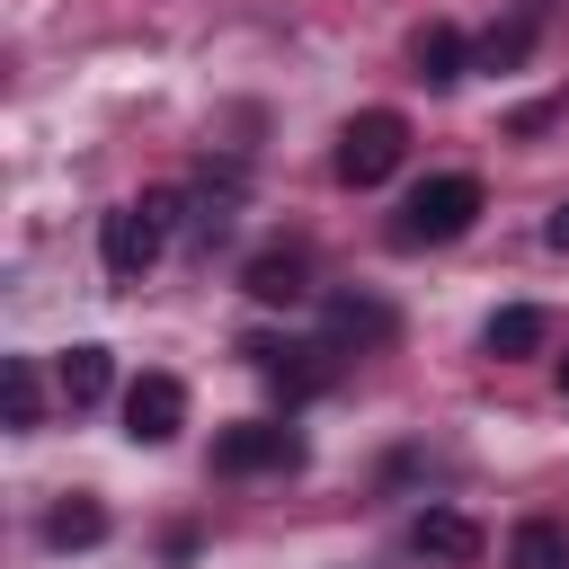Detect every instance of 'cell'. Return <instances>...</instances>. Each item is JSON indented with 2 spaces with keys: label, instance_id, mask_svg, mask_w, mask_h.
Masks as SVG:
<instances>
[{
  "label": "cell",
  "instance_id": "18",
  "mask_svg": "<svg viewBox=\"0 0 569 569\" xmlns=\"http://www.w3.org/2000/svg\"><path fill=\"white\" fill-rule=\"evenodd\" d=\"M560 400H569V365H560Z\"/></svg>",
  "mask_w": 569,
  "mask_h": 569
},
{
  "label": "cell",
  "instance_id": "3",
  "mask_svg": "<svg viewBox=\"0 0 569 569\" xmlns=\"http://www.w3.org/2000/svg\"><path fill=\"white\" fill-rule=\"evenodd\" d=\"M293 462H302V436H293V427H276V418H240V427H222V436H213V471H222V480L293 471Z\"/></svg>",
  "mask_w": 569,
  "mask_h": 569
},
{
  "label": "cell",
  "instance_id": "4",
  "mask_svg": "<svg viewBox=\"0 0 569 569\" xmlns=\"http://www.w3.org/2000/svg\"><path fill=\"white\" fill-rule=\"evenodd\" d=\"M160 240H169V231H160V213H151V204H116V213L98 222V258H107V276H116V284H142V276H151V258H160Z\"/></svg>",
  "mask_w": 569,
  "mask_h": 569
},
{
  "label": "cell",
  "instance_id": "10",
  "mask_svg": "<svg viewBox=\"0 0 569 569\" xmlns=\"http://www.w3.org/2000/svg\"><path fill=\"white\" fill-rule=\"evenodd\" d=\"M409 62H418V80H427V89H453V80H462V62H471V53H462V36H453V27H445V18H427V27H418V36H409Z\"/></svg>",
  "mask_w": 569,
  "mask_h": 569
},
{
  "label": "cell",
  "instance_id": "7",
  "mask_svg": "<svg viewBox=\"0 0 569 569\" xmlns=\"http://www.w3.org/2000/svg\"><path fill=\"white\" fill-rule=\"evenodd\" d=\"M240 293H249V302H284V311H293V302L311 293V249H293V240H284V249H258V258L240 267Z\"/></svg>",
  "mask_w": 569,
  "mask_h": 569
},
{
  "label": "cell",
  "instance_id": "11",
  "mask_svg": "<svg viewBox=\"0 0 569 569\" xmlns=\"http://www.w3.org/2000/svg\"><path fill=\"white\" fill-rule=\"evenodd\" d=\"M551 338V320L533 311V302H507V311H489V329H480V347L498 356V365H516V356H533Z\"/></svg>",
  "mask_w": 569,
  "mask_h": 569
},
{
  "label": "cell",
  "instance_id": "14",
  "mask_svg": "<svg viewBox=\"0 0 569 569\" xmlns=\"http://www.w3.org/2000/svg\"><path fill=\"white\" fill-rule=\"evenodd\" d=\"M507 569H569V533H560L551 516H525V525L507 533Z\"/></svg>",
  "mask_w": 569,
  "mask_h": 569
},
{
  "label": "cell",
  "instance_id": "17",
  "mask_svg": "<svg viewBox=\"0 0 569 569\" xmlns=\"http://www.w3.org/2000/svg\"><path fill=\"white\" fill-rule=\"evenodd\" d=\"M542 240H551V249L569 258V204H551V222H542Z\"/></svg>",
  "mask_w": 569,
  "mask_h": 569
},
{
  "label": "cell",
  "instance_id": "13",
  "mask_svg": "<svg viewBox=\"0 0 569 569\" xmlns=\"http://www.w3.org/2000/svg\"><path fill=\"white\" fill-rule=\"evenodd\" d=\"M53 382H62V400H71V409H98V400H107V382H116V356H107V347H71V356L53 365Z\"/></svg>",
  "mask_w": 569,
  "mask_h": 569
},
{
  "label": "cell",
  "instance_id": "12",
  "mask_svg": "<svg viewBox=\"0 0 569 569\" xmlns=\"http://www.w3.org/2000/svg\"><path fill=\"white\" fill-rule=\"evenodd\" d=\"M44 542H53V551H89V542H107V507L80 498V489L53 498V507H44Z\"/></svg>",
  "mask_w": 569,
  "mask_h": 569
},
{
  "label": "cell",
  "instance_id": "1",
  "mask_svg": "<svg viewBox=\"0 0 569 569\" xmlns=\"http://www.w3.org/2000/svg\"><path fill=\"white\" fill-rule=\"evenodd\" d=\"M480 222V178L471 169H445L427 187H409V204L391 213V249H445Z\"/></svg>",
  "mask_w": 569,
  "mask_h": 569
},
{
  "label": "cell",
  "instance_id": "9",
  "mask_svg": "<svg viewBox=\"0 0 569 569\" xmlns=\"http://www.w3.org/2000/svg\"><path fill=\"white\" fill-rule=\"evenodd\" d=\"M391 338V302L373 293H329V347H382Z\"/></svg>",
  "mask_w": 569,
  "mask_h": 569
},
{
  "label": "cell",
  "instance_id": "5",
  "mask_svg": "<svg viewBox=\"0 0 569 569\" xmlns=\"http://www.w3.org/2000/svg\"><path fill=\"white\" fill-rule=\"evenodd\" d=\"M240 356H249L284 400H311V391H329V356H338V347H311V338H249Z\"/></svg>",
  "mask_w": 569,
  "mask_h": 569
},
{
  "label": "cell",
  "instance_id": "6",
  "mask_svg": "<svg viewBox=\"0 0 569 569\" xmlns=\"http://www.w3.org/2000/svg\"><path fill=\"white\" fill-rule=\"evenodd\" d=\"M187 427V382L178 373H142L133 391H124V436L133 445H169Z\"/></svg>",
  "mask_w": 569,
  "mask_h": 569
},
{
  "label": "cell",
  "instance_id": "16",
  "mask_svg": "<svg viewBox=\"0 0 569 569\" xmlns=\"http://www.w3.org/2000/svg\"><path fill=\"white\" fill-rule=\"evenodd\" d=\"M533 27H542V9H533V0H525L507 27H489V44H480V71H516V62H525V44H533Z\"/></svg>",
  "mask_w": 569,
  "mask_h": 569
},
{
  "label": "cell",
  "instance_id": "8",
  "mask_svg": "<svg viewBox=\"0 0 569 569\" xmlns=\"http://www.w3.org/2000/svg\"><path fill=\"white\" fill-rule=\"evenodd\" d=\"M409 542H418L427 560H480V542H489V533H480L462 507H427V516L409 525Z\"/></svg>",
  "mask_w": 569,
  "mask_h": 569
},
{
  "label": "cell",
  "instance_id": "15",
  "mask_svg": "<svg viewBox=\"0 0 569 569\" xmlns=\"http://www.w3.org/2000/svg\"><path fill=\"white\" fill-rule=\"evenodd\" d=\"M0 400H9V427H18V436L44 427V373H36V356H9V365H0Z\"/></svg>",
  "mask_w": 569,
  "mask_h": 569
},
{
  "label": "cell",
  "instance_id": "2",
  "mask_svg": "<svg viewBox=\"0 0 569 569\" xmlns=\"http://www.w3.org/2000/svg\"><path fill=\"white\" fill-rule=\"evenodd\" d=\"M400 160H409V116H400V107H365V116H347V124H338L329 169H338L347 187H382Z\"/></svg>",
  "mask_w": 569,
  "mask_h": 569
}]
</instances>
